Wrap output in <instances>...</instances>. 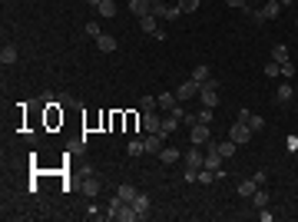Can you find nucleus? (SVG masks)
Masks as SVG:
<instances>
[{
  "mask_svg": "<svg viewBox=\"0 0 298 222\" xmlns=\"http://www.w3.org/2000/svg\"><path fill=\"white\" fill-rule=\"evenodd\" d=\"M176 126H179V116H176V113H166V116H163V133H159V136L166 139L169 133H176Z\"/></svg>",
  "mask_w": 298,
  "mask_h": 222,
  "instance_id": "nucleus-16",
  "label": "nucleus"
},
{
  "mask_svg": "<svg viewBox=\"0 0 298 222\" xmlns=\"http://www.w3.org/2000/svg\"><path fill=\"white\" fill-rule=\"evenodd\" d=\"M255 182H258V186H265V182H268V173H265V169H255Z\"/></svg>",
  "mask_w": 298,
  "mask_h": 222,
  "instance_id": "nucleus-36",
  "label": "nucleus"
},
{
  "mask_svg": "<svg viewBox=\"0 0 298 222\" xmlns=\"http://www.w3.org/2000/svg\"><path fill=\"white\" fill-rule=\"evenodd\" d=\"M278 3H282V7H288V3H295V0H278Z\"/></svg>",
  "mask_w": 298,
  "mask_h": 222,
  "instance_id": "nucleus-42",
  "label": "nucleus"
},
{
  "mask_svg": "<svg viewBox=\"0 0 298 222\" xmlns=\"http://www.w3.org/2000/svg\"><path fill=\"white\" fill-rule=\"evenodd\" d=\"M196 123H212V106H202L196 113Z\"/></svg>",
  "mask_w": 298,
  "mask_h": 222,
  "instance_id": "nucleus-30",
  "label": "nucleus"
},
{
  "mask_svg": "<svg viewBox=\"0 0 298 222\" xmlns=\"http://www.w3.org/2000/svg\"><path fill=\"white\" fill-rule=\"evenodd\" d=\"M285 146L292 149V153H295V149H298V136H288V139H285Z\"/></svg>",
  "mask_w": 298,
  "mask_h": 222,
  "instance_id": "nucleus-41",
  "label": "nucleus"
},
{
  "mask_svg": "<svg viewBox=\"0 0 298 222\" xmlns=\"http://www.w3.org/2000/svg\"><path fill=\"white\" fill-rule=\"evenodd\" d=\"M176 96H179V103H186V100H192V96H199V83H196V80H186V83L176 89Z\"/></svg>",
  "mask_w": 298,
  "mask_h": 222,
  "instance_id": "nucleus-6",
  "label": "nucleus"
},
{
  "mask_svg": "<svg viewBox=\"0 0 298 222\" xmlns=\"http://www.w3.org/2000/svg\"><path fill=\"white\" fill-rule=\"evenodd\" d=\"M255 189H258V182H255V179H242V182L235 186V192H239L242 199H252V192H255Z\"/></svg>",
  "mask_w": 298,
  "mask_h": 222,
  "instance_id": "nucleus-15",
  "label": "nucleus"
},
{
  "mask_svg": "<svg viewBox=\"0 0 298 222\" xmlns=\"http://www.w3.org/2000/svg\"><path fill=\"white\" fill-rule=\"evenodd\" d=\"M229 139H232L235 146H245L249 139H252V130H249V123L235 120V123H232V130H229Z\"/></svg>",
  "mask_w": 298,
  "mask_h": 222,
  "instance_id": "nucleus-3",
  "label": "nucleus"
},
{
  "mask_svg": "<svg viewBox=\"0 0 298 222\" xmlns=\"http://www.w3.org/2000/svg\"><path fill=\"white\" fill-rule=\"evenodd\" d=\"M258 219H262V222H272V219H275V212H268V206H265V209H258Z\"/></svg>",
  "mask_w": 298,
  "mask_h": 222,
  "instance_id": "nucleus-39",
  "label": "nucleus"
},
{
  "mask_svg": "<svg viewBox=\"0 0 298 222\" xmlns=\"http://www.w3.org/2000/svg\"><path fill=\"white\" fill-rule=\"evenodd\" d=\"M179 13H182V10H179V3H166V17H163V20H176Z\"/></svg>",
  "mask_w": 298,
  "mask_h": 222,
  "instance_id": "nucleus-31",
  "label": "nucleus"
},
{
  "mask_svg": "<svg viewBox=\"0 0 298 222\" xmlns=\"http://www.w3.org/2000/svg\"><path fill=\"white\" fill-rule=\"evenodd\" d=\"M132 209L139 212V219H146V216H149V196H146V192H136V199H132Z\"/></svg>",
  "mask_w": 298,
  "mask_h": 222,
  "instance_id": "nucleus-10",
  "label": "nucleus"
},
{
  "mask_svg": "<svg viewBox=\"0 0 298 222\" xmlns=\"http://www.w3.org/2000/svg\"><path fill=\"white\" fill-rule=\"evenodd\" d=\"M116 196H120L123 202H132V199H136V186H129V182H123V186L116 189Z\"/></svg>",
  "mask_w": 298,
  "mask_h": 222,
  "instance_id": "nucleus-21",
  "label": "nucleus"
},
{
  "mask_svg": "<svg viewBox=\"0 0 298 222\" xmlns=\"http://www.w3.org/2000/svg\"><path fill=\"white\" fill-rule=\"evenodd\" d=\"M199 100H202V106H212L215 110V103H219V80L199 83Z\"/></svg>",
  "mask_w": 298,
  "mask_h": 222,
  "instance_id": "nucleus-1",
  "label": "nucleus"
},
{
  "mask_svg": "<svg viewBox=\"0 0 298 222\" xmlns=\"http://www.w3.org/2000/svg\"><path fill=\"white\" fill-rule=\"evenodd\" d=\"M282 77H285V80L295 77V63H292V60H288V63H282Z\"/></svg>",
  "mask_w": 298,
  "mask_h": 222,
  "instance_id": "nucleus-34",
  "label": "nucleus"
},
{
  "mask_svg": "<svg viewBox=\"0 0 298 222\" xmlns=\"http://www.w3.org/2000/svg\"><path fill=\"white\" fill-rule=\"evenodd\" d=\"M139 153H146V143L143 139H132L129 143V156H139Z\"/></svg>",
  "mask_w": 298,
  "mask_h": 222,
  "instance_id": "nucleus-32",
  "label": "nucleus"
},
{
  "mask_svg": "<svg viewBox=\"0 0 298 222\" xmlns=\"http://www.w3.org/2000/svg\"><path fill=\"white\" fill-rule=\"evenodd\" d=\"M232 153H235V143H232V139H222V143H219V156H222V159H229Z\"/></svg>",
  "mask_w": 298,
  "mask_h": 222,
  "instance_id": "nucleus-27",
  "label": "nucleus"
},
{
  "mask_svg": "<svg viewBox=\"0 0 298 222\" xmlns=\"http://www.w3.org/2000/svg\"><path fill=\"white\" fill-rule=\"evenodd\" d=\"M179 149L176 146H166V149H159V159H163V166H172V163H179Z\"/></svg>",
  "mask_w": 298,
  "mask_h": 222,
  "instance_id": "nucleus-12",
  "label": "nucleus"
},
{
  "mask_svg": "<svg viewBox=\"0 0 298 222\" xmlns=\"http://www.w3.org/2000/svg\"><path fill=\"white\" fill-rule=\"evenodd\" d=\"M86 3H89V7H99V0H86Z\"/></svg>",
  "mask_w": 298,
  "mask_h": 222,
  "instance_id": "nucleus-43",
  "label": "nucleus"
},
{
  "mask_svg": "<svg viewBox=\"0 0 298 222\" xmlns=\"http://www.w3.org/2000/svg\"><path fill=\"white\" fill-rule=\"evenodd\" d=\"M199 3H202V0H179V10H182V13H196Z\"/></svg>",
  "mask_w": 298,
  "mask_h": 222,
  "instance_id": "nucleus-28",
  "label": "nucleus"
},
{
  "mask_svg": "<svg viewBox=\"0 0 298 222\" xmlns=\"http://www.w3.org/2000/svg\"><path fill=\"white\" fill-rule=\"evenodd\" d=\"M262 13H265V20H275L278 13H282V3H278V0H268L262 7Z\"/></svg>",
  "mask_w": 298,
  "mask_h": 222,
  "instance_id": "nucleus-20",
  "label": "nucleus"
},
{
  "mask_svg": "<svg viewBox=\"0 0 298 222\" xmlns=\"http://www.w3.org/2000/svg\"><path fill=\"white\" fill-rule=\"evenodd\" d=\"M249 13H252V20H255V23H265V13H262V7H258V10H249Z\"/></svg>",
  "mask_w": 298,
  "mask_h": 222,
  "instance_id": "nucleus-40",
  "label": "nucleus"
},
{
  "mask_svg": "<svg viewBox=\"0 0 298 222\" xmlns=\"http://www.w3.org/2000/svg\"><path fill=\"white\" fill-rule=\"evenodd\" d=\"M176 103H179V96H176V93H169V89H163V93L156 96V106H159V110H166V113L172 110Z\"/></svg>",
  "mask_w": 298,
  "mask_h": 222,
  "instance_id": "nucleus-7",
  "label": "nucleus"
},
{
  "mask_svg": "<svg viewBox=\"0 0 298 222\" xmlns=\"http://www.w3.org/2000/svg\"><path fill=\"white\" fill-rule=\"evenodd\" d=\"M192 80H196V83H206V80H209V63H199V67L192 70Z\"/></svg>",
  "mask_w": 298,
  "mask_h": 222,
  "instance_id": "nucleus-24",
  "label": "nucleus"
},
{
  "mask_svg": "<svg viewBox=\"0 0 298 222\" xmlns=\"http://www.w3.org/2000/svg\"><path fill=\"white\" fill-rule=\"evenodd\" d=\"M99 17H116V0H99Z\"/></svg>",
  "mask_w": 298,
  "mask_h": 222,
  "instance_id": "nucleus-22",
  "label": "nucleus"
},
{
  "mask_svg": "<svg viewBox=\"0 0 298 222\" xmlns=\"http://www.w3.org/2000/svg\"><path fill=\"white\" fill-rule=\"evenodd\" d=\"M139 106H143V113H149V110H159V106H156V96H143V100H139Z\"/></svg>",
  "mask_w": 298,
  "mask_h": 222,
  "instance_id": "nucleus-33",
  "label": "nucleus"
},
{
  "mask_svg": "<svg viewBox=\"0 0 298 222\" xmlns=\"http://www.w3.org/2000/svg\"><path fill=\"white\" fill-rule=\"evenodd\" d=\"M143 130L146 133H163V116H159L156 110L143 113Z\"/></svg>",
  "mask_w": 298,
  "mask_h": 222,
  "instance_id": "nucleus-4",
  "label": "nucleus"
},
{
  "mask_svg": "<svg viewBox=\"0 0 298 222\" xmlns=\"http://www.w3.org/2000/svg\"><path fill=\"white\" fill-rule=\"evenodd\" d=\"M143 143H146V153H156V156H159V149H163V136H159V133H146Z\"/></svg>",
  "mask_w": 298,
  "mask_h": 222,
  "instance_id": "nucleus-14",
  "label": "nucleus"
},
{
  "mask_svg": "<svg viewBox=\"0 0 298 222\" xmlns=\"http://www.w3.org/2000/svg\"><path fill=\"white\" fill-rule=\"evenodd\" d=\"M129 10L136 13V17H146V13L153 10V0H129Z\"/></svg>",
  "mask_w": 298,
  "mask_h": 222,
  "instance_id": "nucleus-17",
  "label": "nucleus"
},
{
  "mask_svg": "<svg viewBox=\"0 0 298 222\" xmlns=\"http://www.w3.org/2000/svg\"><path fill=\"white\" fill-rule=\"evenodd\" d=\"M249 130H252V133H258V130H265V120H262V116H258V113H252V116H249Z\"/></svg>",
  "mask_w": 298,
  "mask_h": 222,
  "instance_id": "nucleus-29",
  "label": "nucleus"
},
{
  "mask_svg": "<svg viewBox=\"0 0 298 222\" xmlns=\"http://www.w3.org/2000/svg\"><path fill=\"white\" fill-rule=\"evenodd\" d=\"M99 189H103V182H99L96 176H86V182H83V192H86L89 199H93V196H99Z\"/></svg>",
  "mask_w": 298,
  "mask_h": 222,
  "instance_id": "nucleus-19",
  "label": "nucleus"
},
{
  "mask_svg": "<svg viewBox=\"0 0 298 222\" xmlns=\"http://www.w3.org/2000/svg\"><path fill=\"white\" fill-rule=\"evenodd\" d=\"M206 166V156L199 153V146H192V149H189L186 153V169H192V173H199V169Z\"/></svg>",
  "mask_w": 298,
  "mask_h": 222,
  "instance_id": "nucleus-5",
  "label": "nucleus"
},
{
  "mask_svg": "<svg viewBox=\"0 0 298 222\" xmlns=\"http://www.w3.org/2000/svg\"><path fill=\"white\" fill-rule=\"evenodd\" d=\"M136 219H139V212L132 209V202H123L120 212H116V222H136Z\"/></svg>",
  "mask_w": 298,
  "mask_h": 222,
  "instance_id": "nucleus-9",
  "label": "nucleus"
},
{
  "mask_svg": "<svg viewBox=\"0 0 298 222\" xmlns=\"http://www.w3.org/2000/svg\"><path fill=\"white\" fill-rule=\"evenodd\" d=\"M189 139H192V146H206L212 139L209 123H192V126H189Z\"/></svg>",
  "mask_w": 298,
  "mask_h": 222,
  "instance_id": "nucleus-2",
  "label": "nucleus"
},
{
  "mask_svg": "<svg viewBox=\"0 0 298 222\" xmlns=\"http://www.w3.org/2000/svg\"><path fill=\"white\" fill-rule=\"evenodd\" d=\"M229 7H235V10H249V0H225Z\"/></svg>",
  "mask_w": 298,
  "mask_h": 222,
  "instance_id": "nucleus-38",
  "label": "nucleus"
},
{
  "mask_svg": "<svg viewBox=\"0 0 298 222\" xmlns=\"http://www.w3.org/2000/svg\"><path fill=\"white\" fill-rule=\"evenodd\" d=\"M86 219H106V212H99L96 206H89V209H86Z\"/></svg>",
  "mask_w": 298,
  "mask_h": 222,
  "instance_id": "nucleus-35",
  "label": "nucleus"
},
{
  "mask_svg": "<svg viewBox=\"0 0 298 222\" xmlns=\"http://www.w3.org/2000/svg\"><path fill=\"white\" fill-rule=\"evenodd\" d=\"M96 50H99V53H116V37L99 34V37H96Z\"/></svg>",
  "mask_w": 298,
  "mask_h": 222,
  "instance_id": "nucleus-8",
  "label": "nucleus"
},
{
  "mask_svg": "<svg viewBox=\"0 0 298 222\" xmlns=\"http://www.w3.org/2000/svg\"><path fill=\"white\" fill-rule=\"evenodd\" d=\"M292 96H295V89H292V83H278V93H275V100L282 103V106H285V103H292Z\"/></svg>",
  "mask_w": 298,
  "mask_h": 222,
  "instance_id": "nucleus-13",
  "label": "nucleus"
},
{
  "mask_svg": "<svg viewBox=\"0 0 298 222\" xmlns=\"http://www.w3.org/2000/svg\"><path fill=\"white\" fill-rule=\"evenodd\" d=\"M99 34H103V30H99V23H86V37H93V40H96Z\"/></svg>",
  "mask_w": 298,
  "mask_h": 222,
  "instance_id": "nucleus-37",
  "label": "nucleus"
},
{
  "mask_svg": "<svg viewBox=\"0 0 298 222\" xmlns=\"http://www.w3.org/2000/svg\"><path fill=\"white\" fill-rule=\"evenodd\" d=\"M0 63H3V67H13V63H17V46H3V50H0Z\"/></svg>",
  "mask_w": 298,
  "mask_h": 222,
  "instance_id": "nucleus-18",
  "label": "nucleus"
},
{
  "mask_svg": "<svg viewBox=\"0 0 298 222\" xmlns=\"http://www.w3.org/2000/svg\"><path fill=\"white\" fill-rule=\"evenodd\" d=\"M265 77L278 80V77H282V63H275V60H268V63H265Z\"/></svg>",
  "mask_w": 298,
  "mask_h": 222,
  "instance_id": "nucleus-26",
  "label": "nucleus"
},
{
  "mask_svg": "<svg viewBox=\"0 0 298 222\" xmlns=\"http://www.w3.org/2000/svg\"><path fill=\"white\" fill-rule=\"evenodd\" d=\"M139 30H143V34H156V30H159V17H153V13L139 17Z\"/></svg>",
  "mask_w": 298,
  "mask_h": 222,
  "instance_id": "nucleus-11",
  "label": "nucleus"
},
{
  "mask_svg": "<svg viewBox=\"0 0 298 222\" xmlns=\"http://www.w3.org/2000/svg\"><path fill=\"white\" fill-rule=\"evenodd\" d=\"M272 60H275V63H288V46L278 44L275 50H272Z\"/></svg>",
  "mask_w": 298,
  "mask_h": 222,
  "instance_id": "nucleus-25",
  "label": "nucleus"
},
{
  "mask_svg": "<svg viewBox=\"0 0 298 222\" xmlns=\"http://www.w3.org/2000/svg\"><path fill=\"white\" fill-rule=\"evenodd\" d=\"M252 206L255 209H265V206H268V192H265V189H255L252 192Z\"/></svg>",
  "mask_w": 298,
  "mask_h": 222,
  "instance_id": "nucleus-23",
  "label": "nucleus"
},
{
  "mask_svg": "<svg viewBox=\"0 0 298 222\" xmlns=\"http://www.w3.org/2000/svg\"><path fill=\"white\" fill-rule=\"evenodd\" d=\"M153 3H159V0H153Z\"/></svg>",
  "mask_w": 298,
  "mask_h": 222,
  "instance_id": "nucleus-44",
  "label": "nucleus"
}]
</instances>
